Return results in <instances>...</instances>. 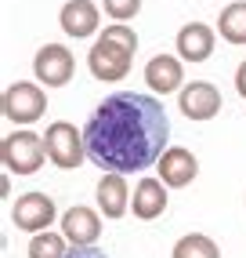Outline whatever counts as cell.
Here are the masks:
<instances>
[{"label": "cell", "mask_w": 246, "mask_h": 258, "mask_svg": "<svg viewBox=\"0 0 246 258\" xmlns=\"http://www.w3.org/2000/svg\"><path fill=\"white\" fill-rule=\"evenodd\" d=\"M55 200H51L47 193H22L19 200H15V208H11V222L19 226L22 233H47V226L55 222Z\"/></svg>", "instance_id": "52a82bcc"}, {"label": "cell", "mask_w": 246, "mask_h": 258, "mask_svg": "<svg viewBox=\"0 0 246 258\" xmlns=\"http://www.w3.org/2000/svg\"><path fill=\"white\" fill-rule=\"evenodd\" d=\"M0 106H4V120L26 127V124H37V120L44 116V109H47V95H44L40 84L19 80V84H11V88L4 91Z\"/></svg>", "instance_id": "5b68a950"}, {"label": "cell", "mask_w": 246, "mask_h": 258, "mask_svg": "<svg viewBox=\"0 0 246 258\" xmlns=\"http://www.w3.org/2000/svg\"><path fill=\"white\" fill-rule=\"evenodd\" d=\"M0 160L11 175H37L47 160V146L44 135L37 131H11L4 142H0Z\"/></svg>", "instance_id": "3957f363"}, {"label": "cell", "mask_w": 246, "mask_h": 258, "mask_svg": "<svg viewBox=\"0 0 246 258\" xmlns=\"http://www.w3.org/2000/svg\"><path fill=\"white\" fill-rule=\"evenodd\" d=\"M87 160L105 175H134L160 164L170 142V120L160 98L116 91L87 116L83 124Z\"/></svg>", "instance_id": "6da1fadb"}, {"label": "cell", "mask_w": 246, "mask_h": 258, "mask_svg": "<svg viewBox=\"0 0 246 258\" xmlns=\"http://www.w3.org/2000/svg\"><path fill=\"white\" fill-rule=\"evenodd\" d=\"M69 251H73V247H69V240L62 233H51V229L37 233L29 240V258H65Z\"/></svg>", "instance_id": "ac0fdd59"}, {"label": "cell", "mask_w": 246, "mask_h": 258, "mask_svg": "<svg viewBox=\"0 0 246 258\" xmlns=\"http://www.w3.org/2000/svg\"><path fill=\"white\" fill-rule=\"evenodd\" d=\"M131 208H134V218L142 222H152L167 211V185L163 178H142L134 185V197H131Z\"/></svg>", "instance_id": "5bb4252c"}, {"label": "cell", "mask_w": 246, "mask_h": 258, "mask_svg": "<svg viewBox=\"0 0 246 258\" xmlns=\"http://www.w3.org/2000/svg\"><path fill=\"white\" fill-rule=\"evenodd\" d=\"M145 84L149 91L156 95H174L185 88V70H181V58L174 55H152L145 66Z\"/></svg>", "instance_id": "8fae6325"}, {"label": "cell", "mask_w": 246, "mask_h": 258, "mask_svg": "<svg viewBox=\"0 0 246 258\" xmlns=\"http://www.w3.org/2000/svg\"><path fill=\"white\" fill-rule=\"evenodd\" d=\"M235 91L246 98V58L239 62V70H235Z\"/></svg>", "instance_id": "44dd1931"}, {"label": "cell", "mask_w": 246, "mask_h": 258, "mask_svg": "<svg viewBox=\"0 0 246 258\" xmlns=\"http://www.w3.org/2000/svg\"><path fill=\"white\" fill-rule=\"evenodd\" d=\"M134 51H138V33H134L131 26L112 22V26L91 44V51H87V70H91L94 80L116 84V80H123V77L131 73Z\"/></svg>", "instance_id": "7a4b0ae2"}, {"label": "cell", "mask_w": 246, "mask_h": 258, "mask_svg": "<svg viewBox=\"0 0 246 258\" xmlns=\"http://www.w3.org/2000/svg\"><path fill=\"white\" fill-rule=\"evenodd\" d=\"M217 33L228 44H246V0H235V4H228L221 11Z\"/></svg>", "instance_id": "2e32d148"}, {"label": "cell", "mask_w": 246, "mask_h": 258, "mask_svg": "<svg viewBox=\"0 0 246 258\" xmlns=\"http://www.w3.org/2000/svg\"><path fill=\"white\" fill-rule=\"evenodd\" d=\"M101 4H105V15L119 26H127L134 15L142 11V0H101Z\"/></svg>", "instance_id": "d6986e66"}, {"label": "cell", "mask_w": 246, "mask_h": 258, "mask_svg": "<svg viewBox=\"0 0 246 258\" xmlns=\"http://www.w3.org/2000/svg\"><path fill=\"white\" fill-rule=\"evenodd\" d=\"M62 236L73 247H94V240L101 236V215L94 208L73 204V208L62 215Z\"/></svg>", "instance_id": "9c48e42d"}, {"label": "cell", "mask_w": 246, "mask_h": 258, "mask_svg": "<svg viewBox=\"0 0 246 258\" xmlns=\"http://www.w3.org/2000/svg\"><path fill=\"white\" fill-rule=\"evenodd\" d=\"M178 106L188 120H196V124H203V120H214L221 113V91L214 88L210 80H192L181 88V98Z\"/></svg>", "instance_id": "ba28073f"}, {"label": "cell", "mask_w": 246, "mask_h": 258, "mask_svg": "<svg viewBox=\"0 0 246 258\" xmlns=\"http://www.w3.org/2000/svg\"><path fill=\"white\" fill-rule=\"evenodd\" d=\"M58 22H62V33H65V37L87 40V37H94V33H98L101 11H98L94 0H65V8H62V15H58Z\"/></svg>", "instance_id": "30bf717a"}, {"label": "cell", "mask_w": 246, "mask_h": 258, "mask_svg": "<svg viewBox=\"0 0 246 258\" xmlns=\"http://www.w3.org/2000/svg\"><path fill=\"white\" fill-rule=\"evenodd\" d=\"M65 258H109L105 251H98V247H73Z\"/></svg>", "instance_id": "ffe728a7"}, {"label": "cell", "mask_w": 246, "mask_h": 258, "mask_svg": "<svg viewBox=\"0 0 246 258\" xmlns=\"http://www.w3.org/2000/svg\"><path fill=\"white\" fill-rule=\"evenodd\" d=\"M170 258H221V247L206 233H188V236H181L178 244H174Z\"/></svg>", "instance_id": "e0dca14e"}, {"label": "cell", "mask_w": 246, "mask_h": 258, "mask_svg": "<svg viewBox=\"0 0 246 258\" xmlns=\"http://www.w3.org/2000/svg\"><path fill=\"white\" fill-rule=\"evenodd\" d=\"M178 58L181 62H206L210 55H214V29H210L206 22H185L178 29Z\"/></svg>", "instance_id": "4fadbf2b"}, {"label": "cell", "mask_w": 246, "mask_h": 258, "mask_svg": "<svg viewBox=\"0 0 246 258\" xmlns=\"http://www.w3.org/2000/svg\"><path fill=\"white\" fill-rule=\"evenodd\" d=\"M44 146H47V160L62 171H73L87 160L83 131H76V124H69V120H58L44 131Z\"/></svg>", "instance_id": "277c9868"}, {"label": "cell", "mask_w": 246, "mask_h": 258, "mask_svg": "<svg viewBox=\"0 0 246 258\" xmlns=\"http://www.w3.org/2000/svg\"><path fill=\"white\" fill-rule=\"evenodd\" d=\"M33 73H37V84H44V88H65L76 73V58L65 44H44L33 55Z\"/></svg>", "instance_id": "8992f818"}, {"label": "cell", "mask_w": 246, "mask_h": 258, "mask_svg": "<svg viewBox=\"0 0 246 258\" xmlns=\"http://www.w3.org/2000/svg\"><path fill=\"white\" fill-rule=\"evenodd\" d=\"M131 185L123 182V175H101L98 182V208L105 218H123L131 208Z\"/></svg>", "instance_id": "9a60e30c"}, {"label": "cell", "mask_w": 246, "mask_h": 258, "mask_svg": "<svg viewBox=\"0 0 246 258\" xmlns=\"http://www.w3.org/2000/svg\"><path fill=\"white\" fill-rule=\"evenodd\" d=\"M196 175H199V160H196V153H192V149L174 146V149H167L160 157V178H163V185L185 189V185L196 182Z\"/></svg>", "instance_id": "7c38bea8"}]
</instances>
